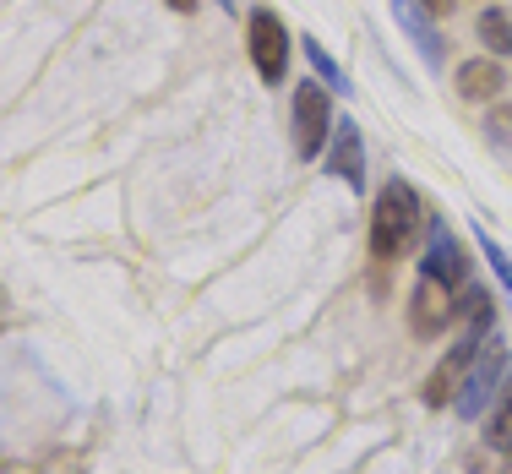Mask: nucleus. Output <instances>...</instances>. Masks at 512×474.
I'll return each instance as SVG.
<instances>
[{
	"label": "nucleus",
	"mask_w": 512,
	"mask_h": 474,
	"mask_svg": "<svg viewBox=\"0 0 512 474\" xmlns=\"http://www.w3.org/2000/svg\"><path fill=\"white\" fill-rule=\"evenodd\" d=\"M327 137H333V99H327L322 82H300L295 88V153L300 158L327 153Z\"/></svg>",
	"instance_id": "obj_5"
},
{
	"label": "nucleus",
	"mask_w": 512,
	"mask_h": 474,
	"mask_svg": "<svg viewBox=\"0 0 512 474\" xmlns=\"http://www.w3.org/2000/svg\"><path fill=\"white\" fill-rule=\"evenodd\" d=\"M300 50H306L311 71H316V77H322V82H327V88H333V93H355V88H349V77H344V66H338V60L327 55V50H322V44H316V39H300Z\"/></svg>",
	"instance_id": "obj_13"
},
{
	"label": "nucleus",
	"mask_w": 512,
	"mask_h": 474,
	"mask_svg": "<svg viewBox=\"0 0 512 474\" xmlns=\"http://www.w3.org/2000/svg\"><path fill=\"white\" fill-rule=\"evenodd\" d=\"M453 295L458 289H447L442 278H431V273H420V284H414V306H409V327L420 338H436L447 322H453Z\"/></svg>",
	"instance_id": "obj_7"
},
{
	"label": "nucleus",
	"mask_w": 512,
	"mask_h": 474,
	"mask_svg": "<svg viewBox=\"0 0 512 474\" xmlns=\"http://www.w3.org/2000/svg\"><path fill=\"white\" fill-rule=\"evenodd\" d=\"M485 442H491V447H512V355H507L502 387H496V415H491V425H485Z\"/></svg>",
	"instance_id": "obj_11"
},
{
	"label": "nucleus",
	"mask_w": 512,
	"mask_h": 474,
	"mask_svg": "<svg viewBox=\"0 0 512 474\" xmlns=\"http://www.w3.org/2000/svg\"><path fill=\"white\" fill-rule=\"evenodd\" d=\"M393 17L404 22V33H409L414 44H420L425 66H442V33L431 28V11H425V6H414V0H393Z\"/></svg>",
	"instance_id": "obj_9"
},
{
	"label": "nucleus",
	"mask_w": 512,
	"mask_h": 474,
	"mask_svg": "<svg viewBox=\"0 0 512 474\" xmlns=\"http://www.w3.org/2000/svg\"><path fill=\"white\" fill-rule=\"evenodd\" d=\"M246 50H251V66H256V77H262L267 88H278V82L289 77V28L273 17V11H251Z\"/></svg>",
	"instance_id": "obj_3"
},
{
	"label": "nucleus",
	"mask_w": 512,
	"mask_h": 474,
	"mask_svg": "<svg viewBox=\"0 0 512 474\" xmlns=\"http://www.w3.org/2000/svg\"><path fill=\"white\" fill-rule=\"evenodd\" d=\"M425 11H431V17H447V11H453V0H420Z\"/></svg>",
	"instance_id": "obj_15"
},
{
	"label": "nucleus",
	"mask_w": 512,
	"mask_h": 474,
	"mask_svg": "<svg viewBox=\"0 0 512 474\" xmlns=\"http://www.w3.org/2000/svg\"><path fill=\"white\" fill-rule=\"evenodd\" d=\"M485 338H491V295H485V289H469V327H463V338L447 349L442 360H436V371L420 382V398L431 409H442V404H453V398H458L463 371L474 366V355L485 349Z\"/></svg>",
	"instance_id": "obj_2"
},
{
	"label": "nucleus",
	"mask_w": 512,
	"mask_h": 474,
	"mask_svg": "<svg viewBox=\"0 0 512 474\" xmlns=\"http://www.w3.org/2000/svg\"><path fill=\"white\" fill-rule=\"evenodd\" d=\"M327 175H338L349 191H365V137L355 120H333L327 137Z\"/></svg>",
	"instance_id": "obj_6"
},
{
	"label": "nucleus",
	"mask_w": 512,
	"mask_h": 474,
	"mask_svg": "<svg viewBox=\"0 0 512 474\" xmlns=\"http://www.w3.org/2000/svg\"><path fill=\"white\" fill-rule=\"evenodd\" d=\"M502 371H507V349L485 338V349L474 355V366L463 371V387H458V398H453V409H458L463 420H480L485 409L496 404V387H502Z\"/></svg>",
	"instance_id": "obj_4"
},
{
	"label": "nucleus",
	"mask_w": 512,
	"mask_h": 474,
	"mask_svg": "<svg viewBox=\"0 0 512 474\" xmlns=\"http://www.w3.org/2000/svg\"><path fill=\"white\" fill-rule=\"evenodd\" d=\"M474 240H480V257L491 262V273L502 278V289H507V311H512V257H507L502 246H496L491 235H485V229H474Z\"/></svg>",
	"instance_id": "obj_14"
},
{
	"label": "nucleus",
	"mask_w": 512,
	"mask_h": 474,
	"mask_svg": "<svg viewBox=\"0 0 512 474\" xmlns=\"http://www.w3.org/2000/svg\"><path fill=\"white\" fill-rule=\"evenodd\" d=\"M502 88H507V77H502L496 60H463L458 66V93L463 99H496Z\"/></svg>",
	"instance_id": "obj_10"
},
{
	"label": "nucleus",
	"mask_w": 512,
	"mask_h": 474,
	"mask_svg": "<svg viewBox=\"0 0 512 474\" xmlns=\"http://www.w3.org/2000/svg\"><path fill=\"white\" fill-rule=\"evenodd\" d=\"M420 218H425L420 191H414L409 180H387V186L376 191V208H371V262L376 267H393L414 246Z\"/></svg>",
	"instance_id": "obj_1"
},
{
	"label": "nucleus",
	"mask_w": 512,
	"mask_h": 474,
	"mask_svg": "<svg viewBox=\"0 0 512 474\" xmlns=\"http://www.w3.org/2000/svg\"><path fill=\"white\" fill-rule=\"evenodd\" d=\"M169 6H180V11H191V6H197V0H169Z\"/></svg>",
	"instance_id": "obj_16"
},
{
	"label": "nucleus",
	"mask_w": 512,
	"mask_h": 474,
	"mask_svg": "<svg viewBox=\"0 0 512 474\" xmlns=\"http://www.w3.org/2000/svg\"><path fill=\"white\" fill-rule=\"evenodd\" d=\"M474 33H480V44L491 55H512V17L502 6H491V11H480V22H474Z\"/></svg>",
	"instance_id": "obj_12"
},
{
	"label": "nucleus",
	"mask_w": 512,
	"mask_h": 474,
	"mask_svg": "<svg viewBox=\"0 0 512 474\" xmlns=\"http://www.w3.org/2000/svg\"><path fill=\"white\" fill-rule=\"evenodd\" d=\"M420 273L442 278L447 289H469V257H463V246L442 224H431V246H425V257H420Z\"/></svg>",
	"instance_id": "obj_8"
}]
</instances>
